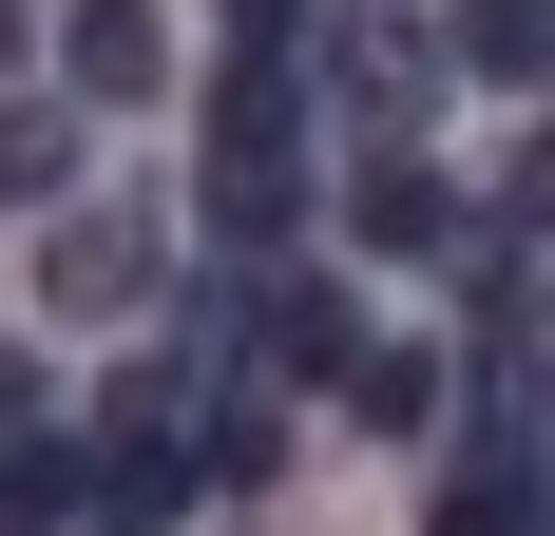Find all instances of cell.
<instances>
[{
    "label": "cell",
    "mask_w": 555,
    "mask_h": 536,
    "mask_svg": "<svg viewBox=\"0 0 555 536\" xmlns=\"http://www.w3.org/2000/svg\"><path fill=\"white\" fill-rule=\"evenodd\" d=\"M57 77H77V97H154V77H172V20H154V0H77V20H57Z\"/></svg>",
    "instance_id": "obj_1"
},
{
    "label": "cell",
    "mask_w": 555,
    "mask_h": 536,
    "mask_svg": "<svg viewBox=\"0 0 555 536\" xmlns=\"http://www.w3.org/2000/svg\"><path fill=\"white\" fill-rule=\"evenodd\" d=\"M345 230H364V250H402V268H422V250H460V192H441V173H422V154H364V173H345Z\"/></svg>",
    "instance_id": "obj_2"
},
{
    "label": "cell",
    "mask_w": 555,
    "mask_h": 536,
    "mask_svg": "<svg viewBox=\"0 0 555 536\" xmlns=\"http://www.w3.org/2000/svg\"><path fill=\"white\" fill-rule=\"evenodd\" d=\"M249 365H269V383H326V365H364L345 288H269V307H249Z\"/></svg>",
    "instance_id": "obj_3"
},
{
    "label": "cell",
    "mask_w": 555,
    "mask_h": 536,
    "mask_svg": "<svg viewBox=\"0 0 555 536\" xmlns=\"http://www.w3.org/2000/svg\"><path fill=\"white\" fill-rule=\"evenodd\" d=\"M134 288H154V230H134V212H77V230H57V307H134Z\"/></svg>",
    "instance_id": "obj_4"
},
{
    "label": "cell",
    "mask_w": 555,
    "mask_h": 536,
    "mask_svg": "<svg viewBox=\"0 0 555 536\" xmlns=\"http://www.w3.org/2000/svg\"><path fill=\"white\" fill-rule=\"evenodd\" d=\"M287 212H307V154H211V230L230 250H269Z\"/></svg>",
    "instance_id": "obj_5"
},
{
    "label": "cell",
    "mask_w": 555,
    "mask_h": 536,
    "mask_svg": "<svg viewBox=\"0 0 555 536\" xmlns=\"http://www.w3.org/2000/svg\"><path fill=\"white\" fill-rule=\"evenodd\" d=\"M77 498H96V460H77V441H39V422H20V460H0V518L39 536V518H77Z\"/></svg>",
    "instance_id": "obj_6"
},
{
    "label": "cell",
    "mask_w": 555,
    "mask_h": 536,
    "mask_svg": "<svg viewBox=\"0 0 555 536\" xmlns=\"http://www.w3.org/2000/svg\"><path fill=\"white\" fill-rule=\"evenodd\" d=\"M345 403L402 441V422H441V365H422V345H364V365H345Z\"/></svg>",
    "instance_id": "obj_7"
},
{
    "label": "cell",
    "mask_w": 555,
    "mask_h": 536,
    "mask_svg": "<svg viewBox=\"0 0 555 536\" xmlns=\"http://www.w3.org/2000/svg\"><path fill=\"white\" fill-rule=\"evenodd\" d=\"M460 77L517 97V77H537V0H460Z\"/></svg>",
    "instance_id": "obj_8"
},
{
    "label": "cell",
    "mask_w": 555,
    "mask_h": 536,
    "mask_svg": "<svg viewBox=\"0 0 555 536\" xmlns=\"http://www.w3.org/2000/svg\"><path fill=\"white\" fill-rule=\"evenodd\" d=\"M422 536H537V480L479 460V480H441V518H422Z\"/></svg>",
    "instance_id": "obj_9"
},
{
    "label": "cell",
    "mask_w": 555,
    "mask_h": 536,
    "mask_svg": "<svg viewBox=\"0 0 555 536\" xmlns=\"http://www.w3.org/2000/svg\"><path fill=\"white\" fill-rule=\"evenodd\" d=\"M57 154H77L57 115H0V192H57Z\"/></svg>",
    "instance_id": "obj_10"
},
{
    "label": "cell",
    "mask_w": 555,
    "mask_h": 536,
    "mask_svg": "<svg viewBox=\"0 0 555 536\" xmlns=\"http://www.w3.org/2000/svg\"><path fill=\"white\" fill-rule=\"evenodd\" d=\"M230 39H249V58H287V39H307V0H230Z\"/></svg>",
    "instance_id": "obj_11"
},
{
    "label": "cell",
    "mask_w": 555,
    "mask_h": 536,
    "mask_svg": "<svg viewBox=\"0 0 555 536\" xmlns=\"http://www.w3.org/2000/svg\"><path fill=\"white\" fill-rule=\"evenodd\" d=\"M0 422H20V345H0Z\"/></svg>",
    "instance_id": "obj_12"
},
{
    "label": "cell",
    "mask_w": 555,
    "mask_h": 536,
    "mask_svg": "<svg viewBox=\"0 0 555 536\" xmlns=\"http://www.w3.org/2000/svg\"><path fill=\"white\" fill-rule=\"evenodd\" d=\"M96 536H115V518H96Z\"/></svg>",
    "instance_id": "obj_13"
}]
</instances>
